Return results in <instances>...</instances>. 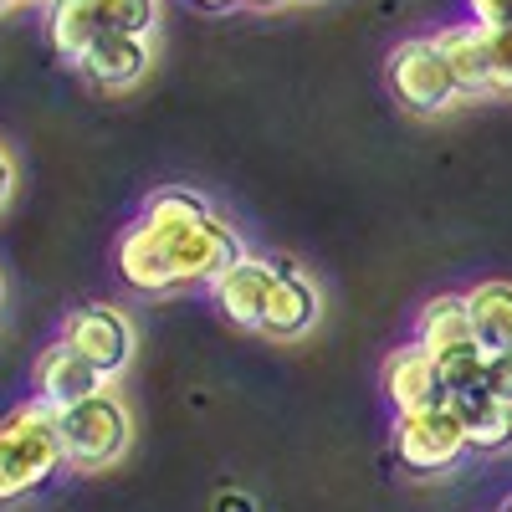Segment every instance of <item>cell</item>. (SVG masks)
I'll use <instances>...</instances> for the list:
<instances>
[{"label": "cell", "instance_id": "6da1fadb", "mask_svg": "<svg viewBox=\"0 0 512 512\" xmlns=\"http://www.w3.org/2000/svg\"><path fill=\"white\" fill-rule=\"evenodd\" d=\"M241 251V231L216 216L205 195L164 185L118 236V277L139 297H175L185 287H210Z\"/></svg>", "mask_w": 512, "mask_h": 512}, {"label": "cell", "instance_id": "7a4b0ae2", "mask_svg": "<svg viewBox=\"0 0 512 512\" xmlns=\"http://www.w3.org/2000/svg\"><path fill=\"white\" fill-rule=\"evenodd\" d=\"M62 472H67V461H62V436H57L52 405H41L31 395L0 415V507L36 497Z\"/></svg>", "mask_w": 512, "mask_h": 512}, {"label": "cell", "instance_id": "3957f363", "mask_svg": "<svg viewBox=\"0 0 512 512\" xmlns=\"http://www.w3.org/2000/svg\"><path fill=\"white\" fill-rule=\"evenodd\" d=\"M57 436H62L67 472L93 477V472L118 466L123 451L134 446V415H128V405L113 390H103V395H88V400L57 410Z\"/></svg>", "mask_w": 512, "mask_h": 512}, {"label": "cell", "instance_id": "277c9868", "mask_svg": "<svg viewBox=\"0 0 512 512\" xmlns=\"http://www.w3.org/2000/svg\"><path fill=\"white\" fill-rule=\"evenodd\" d=\"M384 82H390V98L405 113H415V118H436V113L466 103L461 88H456V72H451L446 52L436 47V36L400 41V47L390 52V62H384Z\"/></svg>", "mask_w": 512, "mask_h": 512}, {"label": "cell", "instance_id": "5b68a950", "mask_svg": "<svg viewBox=\"0 0 512 512\" xmlns=\"http://www.w3.org/2000/svg\"><path fill=\"white\" fill-rule=\"evenodd\" d=\"M466 456H472L466 425L451 405L420 410V415H395V461L410 477H446Z\"/></svg>", "mask_w": 512, "mask_h": 512}, {"label": "cell", "instance_id": "8992f818", "mask_svg": "<svg viewBox=\"0 0 512 512\" xmlns=\"http://www.w3.org/2000/svg\"><path fill=\"white\" fill-rule=\"evenodd\" d=\"M62 344H72L82 359H88L108 384L134 364V344H139V333H134V318H128L123 308L113 303H82L62 318Z\"/></svg>", "mask_w": 512, "mask_h": 512}, {"label": "cell", "instance_id": "52a82bcc", "mask_svg": "<svg viewBox=\"0 0 512 512\" xmlns=\"http://www.w3.org/2000/svg\"><path fill=\"white\" fill-rule=\"evenodd\" d=\"M272 287H277V262L272 256L241 251L236 262L210 282V303L221 308L226 323H236L246 333H262V313L272 303Z\"/></svg>", "mask_w": 512, "mask_h": 512}, {"label": "cell", "instance_id": "ba28073f", "mask_svg": "<svg viewBox=\"0 0 512 512\" xmlns=\"http://www.w3.org/2000/svg\"><path fill=\"white\" fill-rule=\"evenodd\" d=\"M318 318H323V287L313 282V272H303L297 262H277V287L262 313V333L277 344H297L318 328Z\"/></svg>", "mask_w": 512, "mask_h": 512}, {"label": "cell", "instance_id": "9c48e42d", "mask_svg": "<svg viewBox=\"0 0 512 512\" xmlns=\"http://www.w3.org/2000/svg\"><path fill=\"white\" fill-rule=\"evenodd\" d=\"M384 400L395 415H420L446 405V384H441V364L425 354L415 338L400 349L384 354Z\"/></svg>", "mask_w": 512, "mask_h": 512}, {"label": "cell", "instance_id": "30bf717a", "mask_svg": "<svg viewBox=\"0 0 512 512\" xmlns=\"http://www.w3.org/2000/svg\"><path fill=\"white\" fill-rule=\"evenodd\" d=\"M154 67V36H123V31H108L98 36L88 52H82L77 72L93 82V88H108V93H123L144 82Z\"/></svg>", "mask_w": 512, "mask_h": 512}, {"label": "cell", "instance_id": "8fae6325", "mask_svg": "<svg viewBox=\"0 0 512 512\" xmlns=\"http://www.w3.org/2000/svg\"><path fill=\"white\" fill-rule=\"evenodd\" d=\"M31 384H36V400L41 405H52V410H67L77 400H88V395H103L108 390V379L82 359L72 344H57L52 349H41L36 369H31Z\"/></svg>", "mask_w": 512, "mask_h": 512}, {"label": "cell", "instance_id": "7c38bea8", "mask_svg": "<svg viewBox=\"0 0 512 512\" xmlns=\"http://www.w3.org/2000/svg\"><path fill=\"white\" fill-rule=\"evenodd\" d=\"M415 344L431 354V359H446L451 349L477 344V338H472V313H466V292H436V297H425L420 313H415Z\"/></svg>", "mask_w": 512, "mask_h": 512}, {"label": "cell", "instance_id": "4fadbf2b", "mask_svg": "<svg viewBox=\"0 0 512 512\" xmlns=\"http://www.w3.org/2000/svg\"><path fill=\"white\" fill-rule=\"evenodd\" d=\"M466 313H472V338L487 354L512 349V282L487 277L477 287H466Z\"/></svg>", "mask_w": 512, "mask_h": 512}, {"label": "cell", "instance_id": "5bb4252c", "mask_svg": "<svg viewBox=\"0 0 512 512\" xmlns=\"http://www.w3.org/2000/svg\"><path fill=\"white\" fill-rule=\"evenodd\" d=\"M436 47L446 52V62L456 72L461 98H487V36H482V26H472V21L446 26V31H436Z\"/></svg>", "mask_w": 512, "mask_h": 512}, {"label": "cell", "instance_id": "9a60e30c", "mask_svg": "<svg viewBox=\"0 0 512 512\" xmlns=\"http://www.w3.org/2000/svg\"><path fill=\"white\" fill-rule=\"evenodd\" d=\"M461 425H466V446H472L477 456H507L512 451V405L492 400V395H477L456 405Z\"/></svg>", "mask_w": 512, "mask_h": 512}, {"label": "cell", "instance_id": "2e32d148", "mask_svg": "<svg viewBox=\"0 0 512 512\" xmlns=\"http://www.w3.org/2000/svg\"><path fill=\"white\" fill-rule=\"evenodd\" d=\"M88 11L98 21V31H123V36H154L164 0H88Z\"/></svg>", "mask_w": 512, "mask_h": 512}, {"label": "cell", "instance_id": "e0dca14e", "mask_svg": "<svg viewBox=\"0 0 512 512\" xmlns=\"http://www.w3.org/2000/svg\"><path fill=\"white\" fill-rule=\"evenodd\" d=\"M487 36V98H512V31Z\"/></svg>", "mask_w": 512, "mask_h": 512}, {"label": "cell", "instance_id": "ac0fdd59", "mask_svg": "<svg viewBox=\"0 0 512 512\" xmlns=\"http://www.w3.org/2000/svg\"><path fill=\"white\" fill-rule=\"evenodd\" d=\"M466 21L482 31H512V0H466Z\"/></svg>", "mask_w": 512, "mask_h": 512}, {"label": "cell", "instance_id": "d6986e66", "mask_svg": "<svg viewBox=\"0 0 512 512\" xmlns=\"http://www.w3.org/2000/svg\"><path fill=\"white\" fill-rule=\"evenodd\" d=\"M487 395L502 400V405H512V349L487 354Z\"/></svg>", "mask_w": 512, "mask_h": 512}, {"label": "cell", "instance_id": "ffe728a7", "mask_svg": "<svg viewBox=\"0 0 512 512\" xmlns=\"http://www.w3.org/2000/svg\"><path fill=\"white\" fill-rule=\"evenodd\" d=\"M11 190H16V159H11L6 144H0V205L11 200Z\"/></svg>", "mask_w": 512, "mask_h": 512}, {"label": "cell", "instance_id": "44dd1931", "mask_svg": "<svg viewBox=\"0 0 512 512\" xmlns=\"http://www.w3.org/2000/svg\"><path fill=\"white\" fill-rule=\"evenodd\" d=\"M195 6H200V11H236L241 0H195Z\"/></svg>", "mask_w": 512, "mask_h": 512}, {"label": "cell", "instance_id": "7402d4cb", "mask_svg": "<svg viewBox=\"0 0 512 512\" xmlns=\"http://www.w3.org/2000/svg\"><path fill=\"white\" fill-rule=\"evenodd\" d=\"M241 6H256V11H272V6H282V0H241Z\"/></svg>", "mask_w": 512, "mask_h": 512}, {"label": "cell", "instance_id": "603a6c76", "mask_svg": "<svg viewBox=\"0 0 512 512\" xmlns=\"http://www.w3.org/2000/svg\"><path fill=\"white\" fill-rule=\"evenodd\" d=\"M21 6V0H0V16H6V11H16Z\"/></svg>", "mask_w": 512, "mask_h": 512}, {"label": "cell", "instance_id": "cb8c5ba5", "mask_svg": "<svg viewBox=\"0 0 512 512\" xmlns=\"http://www.w3.org/2000/svg\"><path fill=\"white\" fill-rule=\"evenodd\" d=\"M502 512H512V497H507V502H502Z\"/></svg>", "mask_w": 512, "mask_h": 512}, {"label": "cell", "instance_id": "d4e9b609", "mask_svg": "<svg viewBox=\"0 0 512 512\" xmlns=\"http://www.w3.org/2000/svg\"><path fill=\"white\" fill-rule=\"evenodd\" d=\"M21 6H26V0H21Z\"/></svg>", "mask_w": 512, "mask_h": 512}]
</instances>
